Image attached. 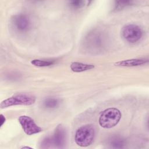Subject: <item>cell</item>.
Masks as SVG:
<instances>
[{
	"label": "cell",
	"mask_w": 149,
	"mask_h": 149,
	"mask_svg": "<svg viewBox=\"0 0 149 149\" xmlns=\"http://www.w3.org/2000/svg\"><path fill=\"white\" fill-rule=\"evenodd\" d=\"M0 119H1V126H2L5 122V116H3V115L2 114H1L0 115Z\"/></svg>",
	"instance_id": "16"
},
{
	"label": "cell",
	"mask_w": 149,
	"mask_h": 149,
	"mask_svg": "<svg viewBox=\"0 0 149 149\" xmlns=\"http://www.w3.org/2000/svg\"><path fill=\"white\" fill-rule=\"evenodd\" d=\"M12 23L16 29L21 32L28 31L31 27L30 19L26 15L23 14L15 15L12 18Z\"/></svg>",
	"instance_id": "7"
},
{
	"label": "cell",
	"mask_w": 149,
	"mask_h": 149,
	"mask_svg": "<svg viewBox=\"0 0 149 149\" xmlns=\"http://www.w3.org/2000/svg\"><path fill=\"white\" fill-rule=\"evenodd\" d=\"M59 104V101L56 98H49L44 101V106L47 108H55Z\"/></svg>",
	"instance_id": "13"
},
{
	"label": "cell",
	"mask_w": 149,
	"mask_h": 149,
	"mask_svg": "<svg viewBox=\"0 0 149 149\" xmlns=\"http://www.w3.org/2000/svg\"><path fill=\"white\" fill-rule=\"evenodd\" d=\"M133 3L132 1H116L115 2L114 10L116 11L120 10L127 6H131Z\"/></svg>",
	"instance_id": "14"
},
{
	"label": "cell",
	"mask_w": 149,
	"mask_h": 149,
	"mask_svg": "<svg viewBox=\"0 0 149 149\" xmlns=\"http://www.w3.org/2000/svg\"><path fill=\"white\" fill-rule=\"evenodd\" d=\"M18 120L24 132L28 135L36 134L42 130L40 127L36 125L34 120L29 116H20Z\"/></svg>",
	"instance_id": "6"
},
{
	"label": "cell",
	"mask_w": 149,
	"mask_h": 149,
	"mask_svg": "<svg viewBox=\"0 0 149 149\" xmlns=\"http://www.w3.org/2000/svg\"><path fill=\"white\" fill-rule=\"evenodd\" d=\"M120 111L115 108H109L101 113L99 118L100 125L104 128H111L116 126L121 118Z\"/></svg>",
	"instance_id": "2"
},
{
	"label": "cell",
	"mask_w": 149,
	"mask_h": 149,
	"mask_svg": "<svg viewBox=\"0 0 149 149\" xmlns=\"http://www.w3.org/2000/svg\"><path fill=\"white\" fill-rule=\"evenodd\" d=\"M84 2L83 1H72L69 2V5L73 8L78 9L83 7L84 5Z\"/></svg>",
	"instance_id": "15"
},
{
	"label": "cell",
	"mask_w": 149,
	"mask_h": 149,
	"mask_svg": "<svg viewBox=\"0 0 149 149\" xmlns=\"http://www.w3.org/2000/svg\"><path fill=\"white\" fill-rule=\"evenodd\" d=\"M107 34L100 30H94L85 37L83 46L85 49L91 54H99L107 47Z\"/></svg>",
	"instance_id": "1"
},
{
	"label": "cell",
	"mask_w": 149,
	"mask_h": 149,
	"mask_svg": "<svg viewBox=\"0 0 149 149\" xmlns=\"http://www.w3.org/2000/svg\"><path fill=\"white\" fill-rule=\"evenodd\" d=\"M51 143H52L55 147L62 148L65 144L66 133L65 129L61 125H59L55 130L54 136L51 139Z\"/></svg>",
	"instance_id": "8"
},
{
	"label": "cell",
	"mask_w": 149,
	"mask_h": 149,
	"mask_svg": "<svg viewBox=\"0 0 149 149\" xmlns=\"http://www.w3.org/2000/svg\"><path fill=\"white\" fill-rule=\"evenodd\" d=\"M122 34L125 40L131 43H134L142 37L143 30L137 25L130 24L123 28Z\"/></svg>",
	"instance_id": "5"
},
{
	"label": "cell",
	"mask_w": 149,
	"mask_h": 149,
	"mask_svg": "<svg viewBox=\"0 0 149 149\" xmlns=\"http://www.w3.org/2000/svg\"><path fill=\"white\" fill-rule=\"evenodd\" d=\"M94 68L93 65L78 62H72L70 65V69L73 72H81L92 69Z\"/></svg>",
	"instance_id": "10"
},
{
	"label": "cell",
	"mask_w": 149,
	"mask_h": 149,
	"mask_svg": "<svg viewBox=\"0 0 149 149\" xmlns=\"http://www.w3.org/2000/svg\"><path fill=\"white\" fill-rule=\"evenodd\" d=\"M111 147L113 148H123L125 147V140L120 137H112L109 143Z\"/></svg>",
	"instance_id": "11"
},
{
	"label": "cell",
	"mask_w": 149,
	"mask_h": 149,
	"mask_svg": "<svg viewBox=\"0 0 149 149\" xmlns=\"http://www.w3.org/2000/svg\"><path fill=\"white\" fill-rule=\"evenodd\" d=\"M95 129L91 125L82 126L76 132L74 140L76 143L81 147L90 146L94 141Z\"/></svg>",
	"instance_id": "3"
},
{
	"label": "cell",
	"mask_w": 149,
	"mask_h": 149,
	"mask_svg": "<svg viewBox=\"0 0 149 149\" xmlns=\"http://www.w3.org/2000/svg\"><path fill=\"white\" fill-rule=\"evenodd\" d=\"M36 98L31 95L26 94H19L13 95L2 101L0 105V107L1 108H5L17 105H30L34 104Z\"/></svg>",
	"instance_id": "4"
},
{
	"label": "cell",
	"mask_w": 149,
	"mask_h": 149,
	"mask_svg": "<svg viewBox=\"0 0 149 149\" xmlns=\"http://www.w3.org/2000/svg\"><path fill=\"white\" fill-rule=\"evenodd\" d=\"M54 61L51 60H41V59H34L31 61V63L36 66L38 67H45L49 66L54 64Z\"/></svg>",
	"instance_id": "12"
},
{
	"label": "cell",
	"mask_w": 149,
	"mask_h": 149,
	"mask_svg": "<svg viewBox=\"0 0 149 149\" xmlns=\"http://www.w3.org/2000/svg\"><path fill=\"white\" fill-rule=\"evenodd\" d=\"M148 63V59H132L124 60L122 61L117 62L115 63V66H126V67H132V66H138Z\"/></svg>",
	"instance_id": "9"
}]
</instances>
